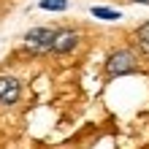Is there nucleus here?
I'll return each instance as SVG.
<instances>
[{"mask_svg":"<svg viewBox=\"0 0 149 149\" xmlns=\"http://www.w3.org/2000/svg\"><path fill=\"white\" fill-rule=\"evenodd\" d=\"M133 71H136L133 52L119 49V52H111L109 54V60H106V73L109 76H125V73H133Z\"/></svg>","mask_w":149,"mask_h":149,"instance_id":"obj_1","label":"nucleus"},{"mask_svg":"<svg viewBox=\"0 0 149 149\" xmlns=\"http://www.w3.org/2000/svg\"><path fill=\"white\" fill-rule=\"evenodd\" d=\"M54 33H57V30H52V27H33L27 36H24V43H27V49H30V52H36V54L52 52Z\"/></svg>","mask_w":149,"mask_h":149,"instance_id":"obj_2","label":"nucleus"},{"mask_svg":"<svg viewBox=\"0 0 149 149\" xmlns=\"http://www.w3.org/2000/svg\"><path fill=\"white\" fill-rule=\"evenodd\" d=\"M79 43V33L71 30V27H63L54 33V41H52V52L54 54H68V52H73Z\"/></svg>","mask_w":149,"mask_h":149,"instance_id":"obj_3","label":"nucleus"},{"mask_svg":"<svg viewBox=\"0 0 149 149\" xmlns=\"http://www.w3.org/2000/svg\"><path fill=\"white\" fill-rule=\"evenodd\" d=\"M19 92H22V87L14 76H0V103H6V106L16 103L19 100Z\"/></svg>","mask_w":149,"mask_h":149,"instance_id":"obj_4","label":"nucleus"},{"mask_svg":"<svg viewBox=\"0 0 149 149\" xmlns=\"http://www.w3.org/2000/svg\"><path fill=\"white\" fill-rule=\"evenodd\" d=\"M136 41H138V46H141L146 54H149V22H144L141 27L136 30Z\"/></svg>","mask_w":149,"mask_h":149,"instance_id":"obj_5","label":"nucleus"},{"mask_svg":"<svg viewBox=\"0 0 149 149\" xmlns=\"http://www.w3.org/2000/svg\"><path fill=\"white\" fill-rule=\"evenodd\" d=\"M92 16H98V19H106V22H114V19H119V11H114V8H100V6H95L92 8Z\"/></svg>","mask_w":149,"mask_h":149,"instance_id":"obj_6","label":"nucleus"},{"mask_svg":"<svg viewBox=\"0 0 149 149\" xmlns=\"http://www.w3.org/2000/svg\"><path fill=\"white\" fill-rule=\"evenodd\" d=\"M41 8L43 11H65L68 0H41Z\"/></svg>","mask_w":149,"mask_h":149,"instance_id":"obj_7","label":"nucleus"},{"mask_svg":"<svg viewBox=\"0 0 149 149\" xmlns=\"http://www.w3.org/2000/svg\"><path fill=\"white\" fill-rule=\"evenodd\" d=\"M133 3H144V6H149V0H133Z\"/></svg>","mask_w":149,"mask_h":149,"instance_id":"obj_8","label":"nucleus"}]
</instances>
